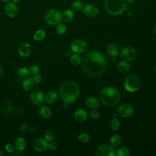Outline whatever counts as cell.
I'll return each mask as SVG.
<instances>
[{"label":"cell","mask_w":156,"mask_h":156,"mask_svg":"<svg viewBox=\"0 0 156 156\" xmlns=\"http://www.w3.org/2000/svg\"><path fill=\"white\" fill-rule=\"evenodd\" d=\"M108 60L101 51H92L88 52L82 60V69L88 76L96 77L102 74L106 70Z\"/></svg>","instance_id":"6da1fadb"},{"label":"cell","mask_w":156,"mask_h":156,"mask_svg":"<svg viewBox=\"0 0 156 156\" xmlns=\"http://www.w3.org/2000/svg\"><path fill=\"white\" fill-rule=\"evenodd\" d=\"M59 94L65 103H73L78 99L80 95L79 86L74 81H66L60 86Z\"/></svg>","instance_id":"7a4b0ae2"},{"label":"cell","mask_w":156,"mask_h":156,"mask_svg":"<svg viewBox=\"0 0 156 156\" xmlns=\"http://www.w3.org/2000/svg\"><path fill=\"white\" fill-rule=\"evenodd\" d=\"M120 99L119 90L113 87L104 88L100 93L101 102L107 106H113L116 104Z\"/></svg>","instance_id":"3957f363"},{"label":"cell","mask_w":156,"mask_h":156,"mask_svg":"<svg viewBox=\"0 0 156 156\" xmlns=\"http://www.w3.org/2000/svg\"><path fill=\"white\" fill-rule=\"evenodd\" d=\"M104 6L108 14L118 16L124 12L126 2L125 0H105Z\"/></svg>","instance_id":"277c9868"},{"label":"cell","mask_w":156,"mask_h":156,"mask_svg":"<svg viewBox=\"0 0 156 156\" xmlns=\"http://www.w3.org/2000/svg\"><path fill=\"white\" fill-rule=\"evenodd\" d=\"M46 22L51 26H55L60 23L62 21L61 12L55 9L48 10L44 15Z\"/></svg>","instance_id":"5b68a950"},{"label":"cell","mask_w":156,"mask_h":156,"mask_svg":"<svg viewBox=\"0 0 156 156\" xmlns=\"http://www.w3.org/2000/svg\"><path fill=\"white\" fill-rule=\"evenodd\" d=\"M140 86V80L139 77L134 74L129 75L124 81V87L127 91L134 92L136 91Z\"/></svg>","instance_id":"8992f818"},{"label":"cell","mask_w":156,"mask_h":156,"mask_svg":"<svg viewBox=\"0 0 156 156\" xmlns=\"http://www.w3.org/2000/svg\"><path fill=\"white\" fill-rule=\"evenodd\" d=\"M87 43L85 40L83 39H77L71 43L70 49L75 54H82L87 50Z\"/></svg>","instance_id":"52a82bcc"},{"label":"cell","mask_w":156,"mask_h":156,"mask_svg":"<svg viewBox=\"0 0 156 156\" xmlns=\"http://www.w3.org/2000/svg\"><path fill=\"white\" fill-rule=\"evenodd\" d=\"M94 155L96 156H114L116 154L113 146L102 144L96 148Z\"/></svg>","instance_id":"ba28073f"},{"label":"cell","mask_w":156,"mask_h":156,"mask_svg":"<svg viewBox=\"0 0 156 156\" xmlns=\"http://www.w3.org/2000/svg\"><path fill=\"white\" fill-rule=\"evenodd\" d=\"M121 58L125 61H133L136 57V51L135 49L130 46L124 48L120 52Z\"/></svg>","instance_id":"9c48e42d"},{"label":"cell","mask_w":156,"mask_h":156,"mask_svg":"<svg viewBox=\"0 0 156 156\" xmlns=\"http://www.w3.org/2000/svg\"><path fill=\"white\" fill-rule=\"evenodd\" d=\"M30 100L31 102L35 105H41L45 102V96L42 91L35 90L30 93Z\"/></svg>","instance_id":"30bf717a"},{"label":"cell","mask_w":156,"mask_h":156,"mask_svg":"<svg viewBox=\"0 0 156 156\" xmlns=\"http://www.w3.org/2000/svg\"><path fill=\"white\" fill-rule=\"evenodd\" d=\"M82 12L84 15L89 18L96 16L99 13V9L97 5L93 4H87L82 9Z\"/></svg>","instance_id":"8fae6325"},{"label":"cell","mask_w":156,"mask_h":156,"mask_svg":"<svg viewBox=\"0 0 156 156\" xmlns=\"http://www.w3.org/2000/svg\"><path fill=\"white\" fill-rule=\"evenodd\" d=\"M4 13L9 18H14L15 17L18 13V9L16 4L13 2H6L4 6Z\"/></svg>","instance_id":"7c38bea8"},{"label":"cell","mask_w":156,"mask_h":156,"mask_svg":"<svg viewBox=\"0 0 156 156\" xmlns=\"http://www.w3.org/2000/svg\"><path fill=\"white\" fill-rule=\"evenodd\" d=\"M34 148L38 152H44L48 149V141L44 138H38L34 142Z\"/></svg>","instance_id":"4fadbf2b"},{"label":"cell","mask_w":156,"mask_h":156,"mask_svg":"<svg viewBox=\"0 0 156 156\" xmlns=\"http://www.w3.org/2000/svg\"><path fill=\"white\" fill-rule=\"evenodd\" d=\"M118 112L122 117L129 118L133 113V108L130 104H124L119 107Z\"/></svg>","instance_id":"5bb4252c"},{"label":"cell","mask_w":156,"mask_h":156,"mask_svg":"<svg viewBox=\"0 0 156 156\" xmlns=\"http://www.w3.org/2000/svg\"><path fill=\"white\" fill-rule=\"evenodd\" d=\"M18 54L23 57H27L30 55L31 49L30 46L27 43H23L20 44L18 49Z\"/></svg>","instance_id":"9a60e30c"},{"label":"cell","mask_w":156,"mask_h":156,"mask_svg":"<svg viewBox=\"0 0 156 156\" xmlns=\"http://www.w3.org/2000/svg\"><path fill=\"white\" fill-rule=\"evenodd\" d=\"M85 104L89 108H91L92 110L98 109L99 107V100L94 96H90L87 98L85 101Z\"/></svg>","instance_id":"2e32d148"},{"label":"cell","mask_w":156,"mask_h":156,"mask_svg":"<svg viewBox=\"0 0 156 156\" xmlns=\"http://www.w3.org/2000/svg\"><path fill=\"white\" fill-rule=\"evenodd\" d=\"M74 118L78 121H84L88 118V113L86 110L82 108L76 110L74 113Z\"/></svg>","instance_id":"e0dca14e"},{"label":"cell","mask_w":156,"mask_h":156,"mask_svg":"<svg viewBox=\"0 0 156 156\" xmlns=\"http://www.w3.org/2000/svg\"><path fill=\"white\" fill-rule=\"evenodd\" d=\"M74 18V12L72 9H66L62 13V19L64 22L68 23L73 20Z\"/></svg>","instance_id":"ac0fdd59"},{"label":"cell","mask_w":156,"mask_h":156,"mask_svg":"<svg viewBox=\"0 0 156 156\" xmlns=\"http://www.w3.org/2000/svg\"><path fill=\"white\" fill-rule=\"evenodd\" d=\"M57 99L58 94L55 91H49L45 96V101L49 104L55 103Z\"/></svg>","instance_id":"d6986e66"},{"label":"cell","mask_w":156,"mask_h":156,"mask_svg":"<svg viewBox=\"0 0 156 156\" xmlns=\"http://www.w3.org/2000/svg\"><path fill=\"white\" fill-rule=\"evenodd\" d=\"M27 144L26 140L21 136L17 137L15 141V146L18 151H23L26 147Z\"/></svg>","instance_id":"ffe728a7"},{"label":"cell","mask_w":156,"mask_h":156,"mask_svg":"<svg viewBox=\"0 0 156 156\" xmlns=\"http://www.w3.org/2000/svg\"><path fill=\"white\" fill-rule=\"evenodd\" d=\"M107 52L112 57H117L119 54V49L116 44L112 43L107 47Z\"/></svg>","instance_id":"44dd1931"},{"label":"cell","mask_w":156,"mask_h":156,"mask_svg":"<svg viewBox=\"0 0 156 156\" xmlns=\"http://www.w3.org/2000/svg\"><path fill=\"white\" fill-rule=\"evenodd\" d=\"M39 114L44 119L49 118L51 115V110L47 105H42L39 109Z\"/></svg>","instance_id":"7402d4cb"},{"label":"cell","mask_w":156,"mask_h":156,"mask_svg":"<svg viewBox=\"0 0 156 156\" xmlns=\"http://www.w3.org/2000/svg\"><path fill=\"white\" fill-rule=\"evenodd\" d=\"M118 69L121 73H126L130 69V65L126 61L121 60L118 63Z\"/></svg>","instance_id":"603a6c76"},{"label":"cell","mask_w":156,"mask_h":156,"mask_svg":"<svg viewBox=\"0 0 156 156\" xmlns=\"http://www.w3.org/2000/svg\"><path fill=\"white\" fill-rule=\"evenodd\" d=\"M34 85V82L32 79V78H26L24 79L23 83H22V87L24 90L26 91H29L32 89Z\"/></svg>","instance_id":"cb8c5ba5"},{"label":"cell","mask_w":156,"mask_h":156,"mask_svg":"<svg viewBox=\"0 0 156 156\" xmlns=\"http://www.w3.org/2000/svg\"><path fill=\"white\" fill-rule=\"evenodd\" d=\"M45 37H46V31L44 29H41L37 30L34 33L33 35V38L35 41H40L43 40Z\"/></svg>","instance_id":"d4e9b609"},{"label":"cell","mask_w":156,"mask_h":156,"mask_svg":"<svg viewBox=\"0 0 156 156\" xmlns=\"http://www.w3.org/2000/svg\"><path fill=\"white\" fill-rule=\"evenodd\" d=\"M29 75H30V71L27 68H26V67L21 68L18 72V77L22 79H25L29 77Z\"/></svg>","instance_id":"484cf974"},{"label":"cell","mask_w":156,"mask_h":156,"mask_svg":"<svg viewBox=\"0 0 156 156\" xmlns=\"http://www.w3.org/2000/svg\"><path fill=\"white\" fill-rule=\"evenodd\" d=\"M110 141L112 146H113V147H117L121 143V138L119 135L115 134V135H113L110 138Z\"/></svg>","instance_id":"4316f807"},{"label":"cell","mask_w":156,"mask_h":156,"mask_svg":"<svg viewBox=\"0 0 156 156\" xmlns=\"http://www.w3.org/2000/svg\"><path fill=\"white\" fill-rule=\"evenodd\" d=\"M116 155L117 156H129L130 155V151L127 147L122 146L118 149Z\"/></svg>","instance_id":"83f0119b"},{"label":"cell","mask_w":156,"mask_h":156,"mask_svg":"<svg viewBox=\"0 0 156 156\" xmlns=\"http://www.w3.org/2000/svg\"><path fill=\"white\" fill-rule=\"evenodd\" d=\"M83 4L81 1L79 0H76L73 2L71 4V7L74 12H80L83 9Z\"/></svg>","instance_id":"f1b7e54d"},{"label":"cell","mask_w":156,"mask_h":156,"mask_svg":"<svg viewBox=\"0 0 156 156\" xmlns=\"http://www.w3.org/2000/svg\"><path fill=\"white\" fill-rule=\"evenodd\" d=\"M82 61V58L80 55H79L78 54H73L70 57V62L73 65H79Z\"/></svg>","instance_id":"f546056e"},{"label":"cell","mask_w":156,"mask_h":156,"mask_svg":"<svg viewBox=\"0 0 156 156\" xmlns=\"http://www.w3.org/2000/svg\"><path fill=\"white\" fill-rule=\"evenodd\" d=\"M67 30V27L64 23H59L57 24L56 27V32L58 35H63L64 34Z\"/></svg>","instance_id":"4dcf8cb0"},{"label":"cell","mask_w":156,"mask_h":156,"mask_svg":"<svg viewBox=\"0 0 156 156\" xmlns=\"http://www.w3.org/2000/svg\"><path fill=\"white\" fill-rule=\"evenodd\" d=\"M55 138V134L52 130H47L44 133V138L48 141L54 140Z\"/></svg>","instance_id":"1f68e13d"},{"label":"cell","mask_w":156,"mask_h":156,"mask_svg":"<svg viewBox=\"0 0 156 156\" xmlns=\"http://www.w3.org/2000/svg\"><path fill=\"white\" fill-rule=\"evenodd\" d=\"M110 128L113 130H117L120 127V122L116 118H113L110 124Z\"/></svg>","instance_id":"d6a6232c"},{"label":"cell","mask_w":156,"mask_h":156,"mask_svg":"<svg viewBox=\"0 0 156 156\" xmlns=\"http://www.w3.org/2000/svg\"><path fill=\"white\" fill-rule=\"evenodd\" d=\"M78 139L82 143H87L89 141L90 136H89V135L87 133H81V134L79 135Z\"/></svg>","instance_id":"836d02e7"},{"label":"cell","mask_w":156,"mask_h":156,"mask_svg":"<svg viewBox=\"0 0 156 156\" xmlns=\"http://www.w3.org/2000/svg\"><path fill=\"white\" fill-rule=\"evenodd\" d=\"M29 71H30V73H31L33 75H35V74H37L39 73L40 68L37 65H33L30 67Z\"/></svg>","instance_id":"e575fe53"},{"label":"cell","mask_w":156,"mask_h":156,"mask_svg":"<svg viewBox=\"0 0 156 156\" xmlns=\"http://www.w3.org/2000/svg\"><path fill=\"white\" fill-rule=\"evenodd\" d=\"M15 145H13V144H11V143H7L5 146V149L9 153L13 152L15 151Z\"/></svg>","instance_id":"d590c367"},{"label":"cell","mask_w":156,"mask_h":156,"mask_svg":"<svg viewBox=\"0 0 156 156\" xmlns=\"http://www.w3.org/2000/svg\"><path fill=\"white\" fill-rule=\"evenodd\" d=\"M32 79H33L34 83H40L43 80V77H42L41 75H40V74H39L38 73V74H35L34 76V77H32Z\"/></svg>","instance_id":"8d00e7d4"},{"label":"cell","mask_w":156,"mask_h":156,"mask_svg":"<svg viewBox=\"0 0 156 156\" xmlns=\"http://www.w3.org/2000/svg\"><path fill=\"white\" fill-rule=\"evenodd\" d=\"M58 144L57 142L54 141H51L49 143H48V148L51 151H55L57 149Z\"/></svg>","instance_id":"74e56055"},{"label":"cell","mask_w":156,"mask_h":156,"mask_svg":"<svg viewBox=\"0 0 156 156\" xmlns=\"http://www.w3.org/2000/svg\"><path fill=\"white\" fill-rule=\"evenodd\" d=\"M30 126L29 124L27 123H24L23 124L21 127H20V129L22 132H28L29 130H30Z\"/></svg>","instance_id":"f35d334b"},{"label":"cell","mask_w":156,"mask_h":156,"mask_svg":"<svg viewBox=\"0 0 156 156\" xmlns=\"http://www.w3.org/2000/svg\"><path fill=\"white\" fill-rule=\"evenodd\" d=\"M91 116L93 119H97L99 116V112L97 109H94L91 113Z\"/></svg>","instance_id":"ab89813d"},{"label":"cell","mask_w":156,"mask_h":156,"mask_svg":"<svg viewBox=\"0 0 156 156\" xmlns=\"http://www.w3.org/2000/svg\"><path fill=\"white\" fill-rule=\"evenodd\" d=\"M20 1H21V0H12V2H13V3H15L16 4L19 3Z\"/></svg>","instance_id":"60d3db41"},{"label":"cell","mask_w":156,"mask_h":156,"mask_svg":"<svg viewBox=\"0 0 156 156\" xmlns=\"http://www.w3.org/2000/svg\"><path fill=\"white\" fill-rule=\"evenodd\" d=\"M71 52H72V51H71V52H70V51H67V52H65V56H66H66H68V55H70V54H71Z\"/></svg>","instance_id":"b9f144b4"},{"label":"cell","mask_w":156,"mask_h":156,"mask_svg":"<svg viewBox=\"0 0 156 156\" xmlns=\"http://www.w3.org/2000/svg\"><path fill=\"white\" fill-rule=\"evenodd\" d=\"M2 73H3V70H2V66H1V65H0V76L2 75Z\"/></svg>","instance_id":"7bdbcfd3"},{"label":"cell","mask_w":156,"mask_h":156,"mask_svg":"<svg viewBox=\"0 0 156 156\" xmlns=\"http://www.w3.org/2000/svg\"><path fill=\"white\" fill-rule=\"evenodd\" d=\"M2 2H9L10 0H1Z\"/></svg>","instance_id":"ee69618b"},{"label":"cell","mask_w":156,"mask_h":156,"mask_svg":"<svg viewBox=\"0 0 156 156\" xmlns=\"http://www.w3.org/2000/svg\"><path fill=\"white\" fill-rule=\"evenodd\" d=\"M154 33H155V34L156 35V24L155 25V26H154Z\"/></svg>","instance_id":"f6af8a7d"},{"label":"cell","mask_w":156,"mask_h":156,"mask_svg":"<svg viewBox=\"0 0 156 156\" xmlns=\"http://www.w3.org/2000/svg\"><path fill=\"white\" fill-rule=\"evenodd\" d=\"M3 155H4L3 152L1 151H0V156H3Z\"/></svg>","instance_id":"bcb514c9"},{"label":"cell","mask_w":156,"mask_h":156,"mask_svg":"<svg viewBox=\"0 0 156 156\" xmlns=\"http://www.w3.org/2000/svg\"><path fill=\"white\" fill-rule=\"evenodd\" d=\"M154 71H155V72L156 73V66L155 67V68H154Z\"/></svg>","instance_id":"7dc6e473"},{"label":"cell","mask_w":156,"mask_h":156,"mask_svg":"<svg viewBox=\"0 0 156 156\" xmlns=\"http://www.w3.org/2000/svg\"><path fill=\"white\" fill-rule=\"evenodd\" d=\"M0 143H1V140H0Z\"/></svg>","instance_id":"c3c4849f"}]
</instances>
